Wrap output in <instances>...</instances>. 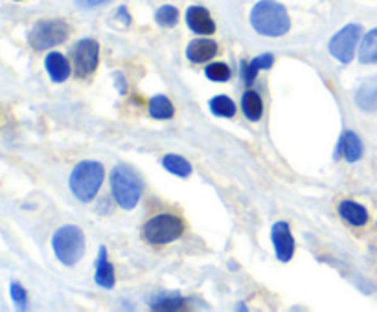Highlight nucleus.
<instances>
[{
	"label": "nucleus",
	"mask_w": 377,
	"mask_h": 312,
	"mask_svg": "<svg viewBox=\"0 0 377 312\" xmlns=\"http://www.w3.org/2000/svg\"><path fill=\"white\" fill-rule=\"evenodd\" d=\"M251 26L265 37H282L291 30L287 10L276 0H260L251 10Z\"/></svg>",
	"instance_id": "nucleus-1"
},
{
	"label": "nucleus",
	"mask_w": 377,
	"mask_h": 312,
	"mask_svg": "<svg viewBox=\"0 0 377 312\" xmlns=\"http://www.w3.org/2000/svg\"><path fill=\"white\" fill-rule=\"evenodd\" d=\"M105 178V169L100 162L85 160L79 162L70 173L69 186L74 197L81 202H90L100 191Z\"/></svg>",
	"instance_id": "nucleus-2"
},
{
	"label": "nucleus",
	"mask_w": 377,
	"mask_h": 312,
	"mask_svg": "<svg viewBox=\"0 0 377 312\" xmlns=\"http://www.w3.org/2000/svg\"><path fill=\"white\" fill-rule=\"evenodd\" d=\"M144 191V182L135 169L126 164L116 166L110 173V193L116 204L124 209H133L138 204Z\"/></svg>",
	"instance_id": "nucleus-3"
},
{
	"label": "nucleus",
	"mask_w": 377,
	"mask_h": 312,
	"mask_svg": "<svg viewBox=\"0 0 377 312\" xmlns=\"http://www.w3.org/2000/svg\"><path fill=\"white\" fill-rule=\"evenodd\" d=\"M53 254L63 265L74 266L85 254V235L79 226L67 224L53 234Z\"/></svg>",
	"instance_id": "nucleus-4"
},
{
	"label": "nucleus",
	"mask_w": 377,
	"mask_h": 312,
	"mask_svg": "<svg viewBox=\"0 0 377 312\" xmlns=\"http://www.w3.org/2000/svg\"><path fill=\"white\" fill-rule=\"evenodd\" d=\"M184 232V224L178 217L171 214H160L157 217L149 218L144 228H142V237L149 245H168L177 241Z\"/></svg>",
	"instance_id": "nucleus-5"
},
{
	"label": "nucleus",
	"mask_w": 377,
	"mask_h": 312,
	"mask_svg": "<svg viewBox=\"0 0 377 312\" xmlns=\"http://www.w3.org/2000/svg\"><path fill=\"white\" fill-rule=\"evenodd\" d=\"M69 37V26L63 21H39L35 22V26L32 28L30 35H28V42L33 50H48L61 44L67 41Z\"/></svg>",
	"instance_id": "nucleus-6"
},
{
	"label": "nucleus",
	"mask_w": 377,
	"mask_h": 312,
	"mask_svg": "<svg viewBox=\"0 0 377 312\" xmlns=\"http://www.w3.org/2000/svg\"><path fill=\"white\" fill-rule=\"evenodd\" d=\"M70 58L74 62V70L79 78H89L94 72L100 61V44L94 39H81L70 50Z\"/></svg>",
	"instance_id": "nucleus-7"
},
{
	"label": "nucleus",
	"mask_w": 377,
	"mask_h": 312,
	"mask_svg": "<svg viewBox=\"0 0 377 312\" xmlns=\"http://www.w3.org/2000/svg\"><path fill=\"white\" fill-rule=\"evenodd\" d=\"M361 24H355V22H351V24H346L341 31H337L335 35L331 37L330 41V53L337 61L344 62H351L353 55H355V48L359 44V39H361Z\"/></svg>",
	"instance_id": "nucleus-8"
},
{
	"label": "nucleus",
	"mask_w": 377,
	"mask_h": 312,
	"mask_svg": "<svg viewBox=\"0 0 377 312\" xmlns=\"http://www.w3.org/2000/svg\"><path fill=\"white\" fill-rule=\"evenodd\" d=\"M271 239H273L274 252H276V257L282 263H287L291 261L294 254V239L291 235V229H289V224L280 220L273 226V234H271Z\"/></svg>",
	"instance_id": "nucleus-9"
},
{
	"label": "nucleus",
	"mask_w": 377,
	"mask_h": 312,
	"mask_svg": "<svg viewBox=\"0 0 377 312\" xmlns=\"http://www.w3.org/2000/svg\"><path fill=\"white\" fill-rule=\"evenodd\" d=\"M186 24L197 35H212L215 31L214 19L203 6H190L186 11Z\"/></svg>",
	"instance_id": "nucleus-10"
},
{
	"label": "nucleus",
	"mask_w": 377,
	"mask_h": 312,
	"mask_svg": "<svg viewBox=\"0 0 377 312\" xmlns=\"http://www.w3.org/2000/svg\"><path fill=\"white\" fill-rule=\"evenodd\" d=\"M217 55V42L212 39H195L186 48V58L192 62H206Z\"/></svg>",
	"instance_id": "nucleus-11"
},
{
	"label": "nucleus",
	"mask_w": 377,
	"mask_h": 312,
	"mask_svg": "<svg viewBox=\"0 0 377 312\" xmlns=\"http://www.w3.org/2000/svg\"><path fill=\"white\" fill-rule=\"evenodd\" d=\"M355 103L365 112H376L377 110V78H368L357 89Z\"/></svg>",
	"instance_id": "nucleus-12"
},
{
	"label": "nucleus",
	"mask_w": 377,
	"mask_h": 312,
	"mask_svg": "<svg viewBox=\"0 0 377 312\" xmlns=\"http://www.w3.org/2000/svg\"><path fill=\"white\" fill-rule=\"evenodd\" d=\"M44 67H47L48 76L52 78L53 83H63L70 78V64L63 53H48L47 59H44Z\"/></svg>",
	"instance_id": "nucleus-13"
},
{
	"label": "nucleus",
	"mask_w": 377,
	"mask_h": 312,
	"mask_svg": "<svg viewBox=\"0 0 377 312\" xmlns=\"http://www.w3.org/2000/svg\"><path fill=\"white\" fill-rule=\"evenodd\" d=\"M94 279L96 285L103 286V288H112L116 283L115 266L107 261V248L105 246L100 248V255H98V261H96Z\"/></svg>",
	"instance_id": "nucleus-14"
},
{
	"label": "nucleus",
	"mask_w": 377,
	"mask_h": 312,
	"mask_svg": "<svg viewBox=\"0 0 377 312\" xmlns=\"http://www.w3.org/2000/svg\"><path fill=\"white\" fill-rule=\"evenodd\" d=\"M362 151L365 149H362V141L359 140V136L353 130H346L341 138V144H339V153H342L346 160L353 164V162L361 160Z\"/></svg>",
	"instance_id": "nucleus-15"
},
{
	"label": "nucleus",
	"mask_w": 377,
	"mask_h": 312,
	"mask_svg": "<svg viewBox=\"0 0 377 312\" xmlns=\"http://www.w3.org/2000/svg\"><path fill=\"white\" fill-rule=\"evenodd\" d=\"M339 214L353 226H365L368 223V211L362 208L361 204L353 202V200H342L339 204Z\"/></svg>",
	"instance_id": "nucleus-16"
},
{
	"label": "nucleus",
	"mask_w": 377,
	"mask_h": 312,
	"mask_svg": "<svg viewBox=\"0 0 377 312\" xmlns=\"http://www.w3.org/2000/svg\"><path fill=\"white\" fill-rule=\"evenodd\" d=\"M241 109L245 112V116L251 121H258L263 114V101L260 98V94L254 90H246L241 98Z\"/></svg>",
	"instance_id": "nucleus-17"
},
{
	"label": "nucleus",
	"mask_w": 377,
	"mask_h": 312,
	"mask_svg": "<svg viewBox=\"0 0 377 312\" xmlns=\"http://www.w3.org/2000/svg\"><path fill=\"white\" fill-rule=\"evenodd\" d=\"M359 61L362 64H377V28L370 30L361 41Z\"/></svg>",
	"instance_id": "nucleus-18"
},
{
	"label": "nucleus",
	"mask_w": 377,
	"mask_h": 312,
	"mask_svg": "<svg viewBox=\"0 0 377 312\" xmlns=\"http://www.w3.org/2000/svg\"><path fill=\"white\" fill-rule=\"evenodd\" d=\"M184 307V297L177 292H162L151 300L153 311H178Z\"/></svg>",
	"instance_id": "nucleus-19"
},
{
	"label": "nucleus",
	"mask_w": 377,
	"mask_h": 312,
	"mask_svg": "<svg viewBox=\"0 0 377 312\" xmlns=\"http://www.w3.org/2000/svg\"><path fill=\"white\" fill-rule=\"evenodd\" d=\"M149 114L157 120H169L175 114V109L166 96H155L149 99Z\"/></svg>",
	"instance_id": "nucleus-20"
},
{
	"label": "nucleus",
	"mask_w": 377,
	"mask_h": 312,
	"mask_svg": "<svg viewBox=\"0 0 377 312\" xmlns=\"http://www.w3.org/2000/svg\"><path fill=\"white\" fill-rule=\"evenodd\" d=\"M162 166L166 167V171H169L171 175H177V177H190L192 175V166L186 158L178 155H166L162 158Z\"/></svg>",
	"instance_id": "nucleus-21"
},
{
	"label": "nucleus",
	"mask_w": 377,
	"mask_h": 312,
	"mask_svg": "<svg viewBox=\"0 0 377 312\" xmlns=\"http://www.w3.org/2000/svg\"><path fill=\"white\" fill-rule=\"evenodd\" d=\"M210 110L221 118H232L236 114V103L228 96H215L210 99Z\"/></svg>",
	"instance_id": "nucleus-22"
},
{
	"label": "nucleus",
	"mask_w": 377,
	"mask_h": 312,
	"mask_svg": "<svg viewBox=\"0 0 377 312\" xmlns=\"http://www.w3.org/2000/svg\"><path fill=\"white\" fill-rule=\"evenodd\" d=\"M155 21H157V24H160V26L164 28H173L178 21L177 8H173V6H160L157 13H155Z\"/></svg>",
	"instance_id": "nucleus-23"
},
{
	"label": "nucleus",
	"mask_w": 377,
	"mask_h": 312,
	"mask_svg": "<svg viewBox=\"0 0 377 312\" xmlns=\"http://www.w3.org/2000/svg\"><path fill=\"white\" fill-rule=\"evenodd\" d=\"M205 73H206V78L212 79V81H219V83L228 81L232 76L231 68H228V64H225V62H214V64H208V67L205 68Z\"/></svg>",
	"instance_id": "nucleus-24"
},
{
	"label": "nucleus",
	"mask_w": 377,
	"mask_h": 312,
	"mask_svg": "<svg viewBox=\"0 0 377 312\" xmlns=\"http://www.w3.org/2000/svg\"><path fill=\"white\" fill-rule=\"evenodd\" d=\"M11 297H13V302L17 303V307L26 309L28 292L21 283H11Z\"/></svg>",
	"instance_id": "nucleus-25"
},
{
	"label": "nucleus",
	"mask_w": 377,
	"mask_h": 312,
	"mask_svg": "<svg viewBox=\"0 0 377 312\" xmlns=\"http://www.w3.org/2000/svg\"><path fill=\"white\" fill-rule=\"evenodd\" d=\"M258 70L252 62L249 61H241V78H243V83L245 85H252L254 83V79H256L258 76Z\"/></svg>",
	"instance_id": "nucleus-26"
},
{
	"label": "nucleus",
	"mask_w": 377,
	"mask_h": 312,
	"mask_svg": "<svg viewBox=\"0 0 377 312\" xmlns=\"http://www.w3.org/2000/svg\"><path fill=\"white\" fill-rule=\"evenodd\" d=\"M252 64L258 68V70H269V68L274 64V55L273 53H262L258 58L252 59Z\"/></svg>",
	"instance_id": "nucleus-27"
},
{
	"label": "nucleus",
	"mask_w": 377,
	"mask_h": 312,
	"mask_svg": "<svg viewBox=\"0 0 377 312\" xmlns=\"http://www.w3.org/2000/svg\"><path fill=\"white\" fill-rule=\"evenodd\" d=\"M107 2H110V0H76V6L81 8V10H92V8L103 6Z\"/></svg>",
	"instance_id": "nucleus-28"
},
{
	"label": "nucleus",
	"mask_w": 377,
	"mask_h": 312,
	"mask_svg": "<svg viewBox=\"0 0 377 312\" xmlns=\"http://www.w3.org/2000/svg\"><path fill=\"white\" fill-rule=\"evenodd\" d=\"M116 17H118V19H122L126 26H129V24H131V17H129V13H127L126 6H122V8H118V13H116Z\"/></svg>",
	"instance_id": "nucleus-29"
}]
</instances>
